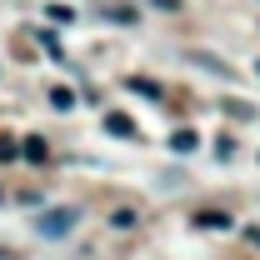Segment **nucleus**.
I'll list each match as a JSON object with an SVG mask.
<instances>
[{
  "mask_svg": "<svg viewBox=\"0 0 260 260\" xmlns=\"http://www.w3.org/2000/svg\"><path fill=\"white\" fill-rule=\"evenodd\" d=\"M25 155H30L35 165H45V155H50V150H45V140H40V135H30V140H25Z\"/></svg>",
  "mask_w": 260,
  "mask_h": 260,
  "instance_id": "nucleus-5",
  "label": "nucleus"
},
{
  "mask_svg": "<svg viewBox=\"0 0 260 260\" xmlns=\"http://www.w3.org/2000/svg\"><path fill=\"white\" fill-rule=\"evenodd\" d=\"M105 130H110L115 140H135V135H140V130H135V120H130V115H120V110H110V115H105Z\"/></svg>",
  "mask_w": 260,
  "mask_h": 260,
  "instance_id": "nucleus-2",
  "label": "nucleus"
},
{
  "mask_svg": "<svg viewBox=\"0 0 260 260\" xmlns=\"http://www.w3.org/2000/svg\"><path fill=\"white\" fill-rule=\"evenodd\" d=\"M195 225H200V230H230V215H225V210H200Z\"/></svg>",
  "mask_w": 260,
  "mask_h": 260,
  "instance_id": "nucleus-3",
  "label": "nucleus"
},
{
  "mask_svg": "<svg viewBox=\"0 0 260 260\" xmlns=\"http://www.w3.org/2000/svg\"><path fill=\"white\" fill-rule=\"evenodd\" d=\"M110 225H115V230H130V225H135V210H115Z\"/></svg>",
  "mask_w": 260,
  "mask_h": 260,
  "instance_id": "nucleus-10",
  "label": "nucleus"
},
{
  "mask_svg": "<svg viewBox=\"0 0 260 260\" xmlns=\"http://www.w3.org/2000/svg\"><path fill=\"white\" fill-rule=\"evenodd\" d=\"M105 15H110V20H120V25H135V5H110Z\"/></svg>",
  "mask_w": 260,
  "mask_h": 260,
  "instance_id": "nucleus-7",
  "label": "nucleus"
},
{
  "mask_svg": "<svg viewBox=\"0 0 260 260\" xmlns=\"http://www.w3.org/2000/svg\"><path fill=\"white\" fill-rule=\"evenodd\" d=\"M50 20H55V25H70V20H75V10H70V5H50Z\"/></svg>",
  "mask_w": 260,
  "mask_h": 260,
  "instance_id": "nucleus-9",
  "label": "nucleus"
},
{
  "mask_svg": "<svg viewBox=\"0 0 260 260\" xmlns=\"http://www.w3.org/2000/svg\"><path fill=\"white\" fill-rule=\"evenodd\" d=\"M130 90H140V95H150V100H160V85H155V80H130Z\"/></svg>",
  "mask_w": 260,
  "mask_h": 260,
  "instance_id": "nucleus-8",
  "label": "nucleus"
},
{
  "mask_svg": "<svg viewBox=\"0 0 260 260\" xmlns=\"http://www.w3.org/2000/svg\"><path fill=\"white\" fill-rule=\"evenodd\" d=\"M170 145H175L180 155H190V150L200 145V140H195V130H175V135H170Z\"/></svg>",
  "mask_w": 260,
  "mask_h": 260,
  "instance_id": "nucleus-4",
  "label": "nucleus"
},
{
  "mask_svg": "<svg viewBox=\"0 0 260 260\" xmlns=\"http://www.w3.org/2000/svg\"><path fill=\"white\" fill-rule=\"evenodd\" d=\"M0 160H15V140H0Z\"/></svg>",
  "mask_w": 260,
  "mask_h": 260,
  "instance_id": "nucleus-11",
  "label": "nucleus"
},
{
  "mask_svg": "<svg viewBox=\"0 0 260 260\" xmlns=\"http://www.w3.org/2000/svg\"><path fill=\"white\" fill-rule=\"evenodd\" d=\"M50 105H55V110H70V105H75V90L55 85V90H50Z\"/></svg>",
  "mask_w": 260,
  "mask_h": 260,
  "instance_id": "nucleus-6",
  "label": "nucleus"
},
{
  "mask_svg": "<svg viewBox=\"0 0 260 260\" xmlns=\"http://www.w3.org/2000/svg\"><path fill=\"white\" fill-rule=\"evenodd\" d=\"M255 70H260V65H255Z\"/></svg>",
  "mask_w": 260,
  "mask_h": 260,
  "instance_id": "nucleus-12",
  "label": "nucleus"
},
{
  "mask_svg": "<svg viewBox=\"0 0 260 260\" xmlns=\"http://www.w3.org/2000/svg\"><path fill=\"white\" fill-rule=\"evenodd\" d=\"M75 225H80V210H75V205H55V210H45V215L35 220V230H40L45 240H60V235H70Z\"/></svg>",
  "mask_w": 260,
  "mask_h": 260,
  "instance_id": "nucleus-1",
  "label": "nucleus"
}]
</instances>
